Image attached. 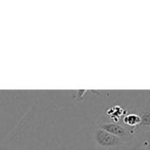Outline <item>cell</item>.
Masks as SVG:
<instances>
[{
    "label": "cell",
    "mask_w": 150,
    "mask_h": 150,
    "mask_svg": "<svg viewBox=\"0 0 150 150\" xmlns=\"http://www.w3.org/2000/svg\"><path fill=\"white\" fill-rule=\"evenodd\" d=\"M94 139L98 146L105 149H112L119 147L121 144V139L112 135L106 131L98 128L94 133Z\"/></svg>",
    "instance_id": "6da1fadb"
},
{
    "label": "cell",
    "mask_w": 150,
    "mask_h": 150,
    "mask_svg": "<svg viewBox=\"0 0 150 150\" xmlns=\"http://www.w3.org/2000/svg\"><path fill=\"white\" fill-rule=\"evenodd\" d=\"M99 128L106 131L107 133L115 135L120 139L122 138H128L131 135V133L127 130L126 128L120 127L115 122H109V123H103L100 125Z\"/></svg>",
    "instance_id": "7a4b0ae2"
},
{
    "label": "cell",
    "mask_w": 150,
    "mask_h": 150,
    "mask_svg": "<svg viewBox=\"0 0 150 150\" xmlns=\"http://www.w3.org/2000/svg\"><path fill=\"white\" fill-rule=\"evenodd\" d=\"M123 121L126 125L129 127H136L138 125H141V117L136 114H129L127 115L124 119Z\"/></svg>",
    "instance_id": "3957f363"
},
{
    "label": "cell",
    "mask_w": 150,
    "mask_h": 150,
    "mask_svg": "<svg viewBox=\"0 0 150 150\" xmlns=\"http://www.w3.org/2000/svg\"><path fill=\"white\" fill-rule=\"evenodd\" d=\"M141 125L146 127H150V112H145L141 116Z\"/></svg>",
    "instance_id": "277c9868"
},
{
    "label": "cell",
    "mask_w": 150,
    "mask_h": 150,
    "mask_svg": "<svg viewBox=\"0 0 150 150\" xmlns=\"http://www.w3.org/2000/svg\"><path fill=\"white\" fill-rule=\"evenodd\" d=\"M141 149H142V146L140 144H135L132 147H129L127 150H141Z\"/></svg>",
    "instance_id": "5b68a950"
},
{
    "label": "cell",
    "mask_w": 150,
    "mask_h": 150,
    "mask_svg": "<svg viewBox=\"0 0 150 150\" xmlns=\"http://www.w3.org/2000/svg\"><path fill=\"white\" fill-rule=\"evenodd\" d=\"M148 149H149V150H150V142H149V145H148Z\"/></svg>",
    "instance_id": "8992f818"
}]
</instances>
